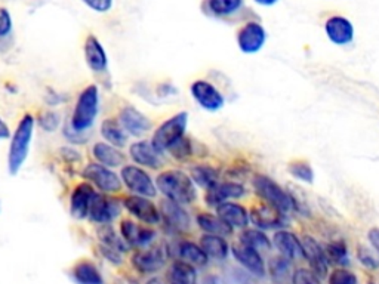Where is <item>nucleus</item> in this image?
Masks as SVG:
<instances>
[{
    "instance_id": "obj_1",
    "label": "nucleus",
    "mask_w": 379,
    "mask_h": 284,
    "mask_svg": "<svg viewBox=\"0 0 379 284\" xmlns=\"http://www.w3.org/2000/svg\"><path fill=\"white\" fill-rule=\"evenodd\" d=\"M156 187L164 197L178 205H190L197 198L191 176L181 171L162 172L156 179Z\"/></svg>"
},
{
    "instance_id": "obj_2",
    "label": "nucleus",
    "mask_w": 379,
    "mask_h": 284,
    "mask_svg": "<svg viewBox=\"0 0 379 284\" xmlns=\"http://www.w3.org/2000/svg\"><path fill=\"white\" fill-rule=\"evenodd\" d=\"M33 129H35V119L30 114H26L18 127H16L11 145H9V154H8V168L11 175H16L20 172L21 166L24 164L28 149H30V142L33 138Z\"/></svg>"
},
{
    "instance_id": "obj_3",
    "label": "nucleus",
    "mask_w": 379,
    "mask_h": 284,
    "mask_svg": "<svg viewBox=\"0 0 379 284\" xmlns=\"http://www.w3.org/2000/svg\"><path fill=\"white\" fill-rule=\"evenodd\" d=\"M254 188L264 202L277 209L280 213L285 215L298 209L296 200L270 176L256 175L254 178Z\"/></svg>"
},
{
    "instance_id": "obj_4",
    "label": "nucleus",
    "mask_w": 379,
    "mask_h": 284,
    "mask_svg": "<svg viewBox=\"0 0 379 284\" xmlns=\"http://www.w3.org/2000/svg\"><path fill=\"white\" fill-rule=\"evenodd\" d=\"M98 104H100V96H98V88L94 85L88 86L79 95L72 117V127L74 132H86L92 127L98 115Z\"/></svg>"
},
{
    "instance_id": "obj_5",
    "label": "nucleus",
    "mask_w": 379,
    "mask_h": 284,
    "mask_svg": "<svg viewBox=\"0 0 379 284\" xmlns=\"http://www.w3.org/2000/svg\"><path fill=\"white\" fill-rule=\"evenodd\" d=\"M188 125V113L181 111L166 122H163L157 130L154 132L152 145L157 149L159 153L166 152L172 145H175L179 140H183L186 135Z\"/></svg>"
},
{
    "instance_id": "obj_6",
    "label": "nucleus",
    "mask_w": 379,
    "mask_h": 284,
    "mask_svg": "<svg viewBox=\"0 0 379 284\" xmlns=\"http://www.w3.org/2000/svg\"><path fill=\"white\" fill-rule=\"evenodd\" d=\"M169 252L166 246L159 244L153 247H145L138 250V252L132 258V263L135 268L142 274H152L162 270L166 265Z\"/></svg>"
},
{
    "instance_id": "obj_7",
    "label": "nucleus",
    "mask_w": 379,
    "mask_h": 284,
    "mask_svg": "<svg viewBox=\"0 0 379 284\" xmlns=\"http://www.w3.org/2000/svg\"><path fill=\"white\" fill-rule=\"evenodd\" d=\"M120 178L125 186L132 193H135V195L152 198L157 194V187L154 186L152 176L141 168H138V166H125L122 169Z\"/></svg>"
},
{
    "instance_id": "obj_8",
    "label": "nucleus",
    "mask_w": 379,
    "mask_h": 284,
    "mask_svg": "<svg viewBox=\"0 0 379 284\" xmlns=\"http://www.w3.org/2000/svg\"><path fill=\"white\" fill-rule=\"evenodd\" d=\"M191 95L203 110L208 111H218L224 107L225 99L224 95L206 80H196L191 88Z\"/></svg>"
},
{
    "instance_id": "obj_9",
    "label": "nucleus",
    "mask_w": 379,
    "mask_h": 284,
    "mask_svg": "<svg viewBox=\"0 0 379 284\" xmlns=\"http://www.w3.org/2000/svg\"><path fill=\"white\" fill-rule=\"evenodd\" d=\"M84 176L95 183L98 190L103 193H119L122 190V181L118 174L110 171L103 164H89L84 171Z\"/></svg>"
},
{
    "instance_id": "obj_10",
    "label": "nucleus",
    "mask_w": 379,
    "mask_h": 284,
    "mask_svg": "<svg viewBox=\"0 0 379 284\" xmlns=\"http://www.w3.org/2000/svg\"><path fill=\"white\" fill-rule=\"evenodd\" d=\"M267 42V31L259 23H246L237 35V43L240 51L244 54H255Z\"/></svg>"
},
{
    "instance_id": "obj_11",
    "label": "nucleus",
    "mask_w": 379,
    "mask_h": 284,
    "mask_svg": "<svg viewBox=\"0 0 379 284\" xmlns=\"http://www.w3.org/2000/svg\"><path fill=\"white\" fill-rule=\"evenodd\" d=\"M123 205L130 215H134L135 218L148 225L160 222V210L147 197L130 195L123 200Z\"/></svg>"
},
{
    "instance_id": "obj_12",
    "label": "nucleus",
    "mask_w": 379,
    "mask_h": 284,
    "mask_svg": "<svg viewBox=\"0 0 379 284\" xmlns=\"http://www.w3.org/2000/svg\"><path fill=\"white\" fill-rule=\"evenodd\" d=\"M301 243H302L304 258L310 262L311 271L317 277H326L329 261L326 258L324 249L319 244L317 240H315V237H311V236H304Z\"/></svg>"
},
{
    "instance_id": "obj_13",
    "label": "nucleus",
    "mask_w": 379,
    "mask_h": 284,
    "mask_svg": "<svg viewBox=\"0 0 379 284\" xmlns=\"http://www.w3.org/2000/svg\"><path fill=\"white\" fill-rule=\"evenodd\" d=\"M163 218L166 224L174 231H187L190 228V215L184 210L183 205H178L171 200H163L160 205V220Z\"/></svg>"
},
{
    "instance_id": "obj_14",
    "label": "nucleus",
    "mask_w": 379,
    "mask_h": 284,
    "mask_svg": "<svg viewBox=\"0 0 379 284\" xmlns=\"http://www.w3.org/2000/svg\"><path fill=\"white\" fill-rule=\"evenodd\" d=\"M119 213H120V205L118 200L108 198L103 194H95L88 216L95 222L107 224L116 218Z\"/></svg>"
},
{
    "instance_id": "obj_15",
    "label": "nucleus",
    "mask_w": 379,
    "mask_h": 284,
    "mask_svg": "<svg viewBox=\"0 0 379 284\" xmlns=\"http://www.w3.org/2000/svg\"><path fill=\"white\" fill-rule=\"evenodd\" d=\"M244 187L237 182H218L217 186L206 190L205 202L209 206L218 208L230 198H240L244 195Z\"/></svg>"
},
{
    "instance_id": "obj_16",
    "label": "nucleus",
    "mask_w": 379,
    "mask_h": 284,
    "mask_svg": "<svg viewBox=\"0 0 379 284\" xmlns=\"http://www.w3.org/2000/svg\"><path fill=\"white\" fill-rule=\"evenodd\" d=\"M232 252H233V256L236 258V261L242 266H244V268L248 270L249 273H252L256 277L266 276V265H264V261H262L258 250L239 243V244H234L232 247Z\"/></svg>"
},
{
    "instance_id": "obj_17",
    "label": "nucleus",
    "mask_w": 379,
    "mask_h": 284,
    "mask_svg": "<svg viewBox=\"0 0 379 284\" xmlns=\"http://www.w3.org/2000/svg\"><path fill=\"white\" fill-rule=\"evenodd\" d=\"M324 30L329 40L335 45H349L354 39V27L344 16H331L324 24Z\"/></svg>"
},
{
    "instance_id": "obj_18",
    "label": "nucleus",
    "mask_w": 379,
    "mask_h": 284,
    "mask_svg": "<svg viewBox=\"0 0 379 284\" xmlns=\"http://www.w3.org/2000/svg\"><path fill=\"white\" fill-rule=\"evenodd\" d=\"M119 122L126 133L132 137H142L152 129V122L148 120V117L134 107H125L120 111Z\"/></svg>"
},
{
    "instance_id": "obj_19",
    "label": "nucleus",
    "mask_w": 379,
    "mask_h": 284,
    "mask_svg": "<svg viewBox=\"0 0 379 284\" xmlns=\"http://www.w3.org/2000/svg\"><path fill=\"white\" fill-rule=\"evenodd\" d=\"M129 154L137 164L145 166L150 169H159L162 166V159L157 149L148 141L134 142L129 148Z\"/></svg>"
},
{
    "instance_id": "obj_20",
    "label": "nucleus",
    "mask_w": 379,
    "mask_h": 284,
    "mask_svg": "<svg viewBox=\"0 0 379 284\" xmlns=\"http://www.w3.org/2000/svg\"><path fill=\"white\" fill-rule=\"evenodd\" d=\"M274 246L278 249V252L282 254L283 258L289 261H296L300 258H304L302 252V243L301 240L295 236L293 232L282 229L274 234Z\"/></svg>"
},
{
    "instance_id": "obj_21",
    "label": "nucleus",
    "mask_w": 379,
    "mask_h": 284,
    "mask_svg": "<svg viewBox=\"0 0 379 284\" xmlns=\"http://www.w3.org/2000/svg\"><path fill=\"white\" fill-rule=\"evenodd\" d=\"M94 188L89 186V183H79V186L74 188L70 200V212L77 220H84L89 213V208L92 200L95 197Z\"/></svg>"
},
{
    "instance_id": "obj_22",
    "label": "nucleus",
    "mask_w": 379,
    "mask_h": 284,
    "mask_svg": "<svg viewBox=\"0 0 379 284\" xmlns=\"http://www.w3.org/2000/svg\"><path fill=\"white\" fill-rule=\"evenodd\" d=\"M244 9L243 0H205L203 11L213 18L227 20L239 15Z\"/></svg>"
},
{
    "instance_id": "obj_23",
    "label": "nucleus",
    "mask_w": 379,
    "mask_h": 284,
    "mask_svg": "<svg viewBox=\"0 0 379 284\" xmlns=\"http://www.w3.org/2000/svg\"><path fill=\"white\" fill-rule=\"evenodd\" d=\"M249 220L259 229H273L283 224V213H280L270 205H259L252 208Z\"/></svg>"
},
{
    "instance_id": "obj_24",
    "label": "nucleus",
    "mask_w": 379,
    "mask_h": 284,
    "mask_svg": "<svg viewBox=\"0 0 379 284\" xmlns=\"http://www.w3.org/2000/svg\"><path fill=\"white\" fill-rule=\"evenodd\" d=\"M120 232L123 239L130 246H137V247H145L147 244H150L156 237V232L153 229L141 227L132 221H123L120 225Z\"/></svg>"
},
{
    "instance_id": "obj_25",
    "label": "nucleus",
    "mask_w": 379,
    "mask_h": 284,
    "mask_svg": "<svg viewBox=\"0 0 379 284\" xmlns=\"http://www.w3.org/2000/svg\"><path fill=\"white\" fill-rule=\"evenodd\" d=\"M217 216L232 228H246L249 222V213L242 205L225 202L217 208Z\"/></svg>"
},
{
    "instance_id": "obj_26",
    "label": "nucleus",
    "mask_w": 379,
    "mask_h": 284,
    "mask_svg": "<svg viewBox=\"0 0 379 284\" xmlns=\"http://www.w3.org/2000/svg\"><path fill=\"white\" fill-rule=\"evenodd\" d=\"M85 59L86 64L89 65V69L95 73H103L107 70V54L104 51L103 45L100 43L95 36H88L86 42H85Z\"/></svg>"
},
{
    "instance_id": "obj_27",
    "label": "nucleus",
    "mask_w": 379,
    "mask_h": 284,
    "mask_svg": "<svg viewBox=\"0 0 379 284\" xmlns=\"http://www.w3.org/2000/svg\"><path fill=\"white\" fill-rule=\"evenodd\" d=\"M94 157L106 168H119L125 163V154L119 152V148L106 142H96L92 148Z\"/></svg>"
},
{
    "instance_id": "obj_28",
    "label": "nucleus",
    "mask_w": 379,
    "mask_h": 284,
    "mask_svg": "<svg viewBox=\"0 0 379 284\" xmlns=\"http://www.w3.org/2000/svg\"><path fill=\"white\" fill-rule=\"evenodd\" d=\"M197 225L200 227L206 234L220 237H228L233 234V228L227 225L220 216H213L210 213H200L197 215Z\"/></svg>"
},
{
    "instance_id": "obj_29",
    "label": "nucleus",
    "mask_w": 379,
    "mask_h": 284,
    "mask_svg": "<svg viewBox=\"0 0 379 284\" xmlns=\"http://www.w3.org/2000/svg\"><path fill=\"white\" fill-rule=\"evenodd\" d=\"M101 135L104 137L107 144L116 148H122L128 144V133L118 120L107 119L106 122H103Z\"/></svg>"
},
{
    "instance_id": "obj_30",
    "label": "nucleus",
    "mask_w": 379,
    "mask_h": 284,
    "mask_svg": "<svg viewBox=\"0 0 379 284\" xmlns=\"http://www.w3.org/2000/svg\"><path fill=\"white\" fill-rule=\"evenodd\" d=\"M191 179L199 187L209 190L220 182V171L208 164L194 166V168L191 169Z\"/></svg>"
},
{
    "instance_id": "obj_31",
    "label": "nucleus",
    "mask_w": 379,
    "mask_h": 284,
    "mask_svg": "<svg viewBox=\"0 0 379 284\" xmlns=\"http://www.w3.org/2000/svg\"><path fill=\"white\" fill-rule=\"evenodd\" d=\"M200 247L208 258L213 259H225L228 255V244L224 237L212 236V234H205L200 239Z\"/></svg>"
},
{
    "instance_id": "obj_32",
    "label": "nucleus",
    "mask_w": 379,
    "mask_h": 284,
    "mask_svg": "<svg viewBox=\"0 0 379 284\" xmlns=\"http://www.w3.org/2000/svg\"><path fill=\"white\" fill-rule=\"evenodd\" d=\"M197 274L194 266L184 262L175 261L169 270V284H196Z\"/></svg>"
},
{
    "instance_id": "obj_33",
    "label": "nucleus",
    "mask_w": 379,
    "mask_h": 284,
    "mask_svg": "<svg viewBox=\"0 0 379 284\" xmlns=\"http://www.w3.org/2000/svg\"><path fill=\"white\" fill-rule=\"evenodd\" d=\"M178 254L181 259L193 266H203L208 263V255L203 252V249L193 242L179 243Z\"/></svg>"
},
{
    "instance_id": "obj_34",
    "label": "nucleus",
    "mask_w": 379,
    "mask_h": 284,
    "mask_svg": "<svg viewBox=\"0 0 379 284\" xmlns=\"http://www.w3.org/2000/svg\"><path fill=\"white\" fill-rule=\"evenodd\" d=\"M240 243L244 246H249L258 252H268L271 249V242L268 237L259 229H246L242 232Z\"/></svg>"
},
{
    "instance_id": "obj_35",
    "label": "nucleus",
    "mask_w": 379,
    "mask_h": 284,
    "mask_svg": "<svg viewBox=\"0 0 379 284\" xmlns=\"http://www.w3.org/2000/svg\"><path fill=\"white\" fill-rule=\"evenodd\" d=\"M74 280L77 284H103V277L95 268V265L89 262L79 263L73 271Z\"/></svg>"
},
{
    "instance_id": "obj_36",
    "label": "nucleus",
    "mask_w": 379,
    "mask_h": 284,
    "mask_svg": "<svg viewBox=\"0 0 379 284\" xmlns=\"http://www.w3.org/2000/svg\"><path fill=\"white\" fill-rule=\"evenodd\" d=\"M324 254H326L327 261H331L334 263H339V265L349 263V250H347V246H345L342 242L329 243L324 247Z\"/></svg>"
},
{
    "instance_id": "obj_37",
    "label": "nucleus",
    "mask_w": 379,
    "mask_h": 284,
    "mask_svg": "<svg viewBox=\"0 0 379 284\" xmlns=\"http://www.w3.org/2000/svg\"><path fill=\"white\" fill-rule=\"evenodd\" d=\"M289 172L293 178H296L298 181L307 182V183H312L315 182V172H312L311 166L307 161H293L289 164Z\"/></svg>"
},
{
    "instance_id": "obj_38",
    "label": "nucleus",
    "mask_w": 379,
    "mask_h": 284,
    "mask_svg": "<svg viewBox=\"0 0 379 284\" xmlns=\"http://www.w3.org/2000/svg\"><path fill=\"white\" fill-rule=\"evenodd\" d=\"M100 237L101 242L104 243V247L113 249L116 250V252H126V244L116 236V232L113 231L111 227H104L103 229H100Z\"/></svg>"
},
{
    "instance_id": "obj_39",
    "label": "nucleus",
    "mask_w": 379,
    "mask_h": 284,
    "mask_svg": "<svg viewBox=\"0 0 379 284\" xmlns=\"http://www.w3.org/2000/svg\"><path fill=\"white\" fill-rule=\"evenodd\" d=\"M327 284H357V277L349 270L338 268L329 276Z\"/></svg>"
},
{
    "instance_id": "obj_40",
    "label": "nucleus",
    "mask_w": 379,
    "mask_h": 284,
    "mask_svg": "<svg viewBox=\"0 0 379 284\" xmlns=\"http://www.w3.org/2000/svg\"><path fill=\"white\" fill-rule=\"evenodd\" d=\"M169 152L172 153L174 157L179 159V160H184L187 157H190L193 154V145L190 142V140H187L186 137L183 140H179L175 145H172L169 148Z\"/></svg>"
},
{
    "instance_id": "obj_41",
    "label": "nucleus",
    "mask_w": 379,
    "mask_h": 284,
    "mask_svg": "<svg viewBox=\"0 0 379 284\" xmlns=\"http://www.w3.org/2000/svg\"><path fill=\"white\" fill-rule=\"evenodd\" d=\"M292 284H320V281L311 270L298 268L292 276Z\"/></svg>"
},
{
    "instance_id": "obj_42",
    "label": "nucleus",
    "mask_w": 379,
    "mask_h": 284,
    "mask_svg": "<svg viewBox=\"0 0 379 284\" xmlns=\"http://www.w3.org/2000/svg\"><path fill=\"white\" fill-rule=\"evenodd\" d=\"M12 31V16L6 8H0V39H5Z\"/></svg>"
},
{
    "instance_id": "obj_43",
    "label": "nucleus",
    "mask_w": 379,
    "mask_h": 284,
    "mask_svg": "<svg viewBox=\"0 0 379 284\" xmlns=\"http://www.w3.org/2000/svg\"><path fill=\"white\" fill-rule=\"evenodd\" d=\"M289 266H290V261L286 258H274L270 263V271L274 277H282L286 276V273L289 271Z\"/></svg>"
},
{
    "instance_id": "obj_44",
    "label": "nucleus",
    "mask_w": 379,
    "mask_h": 284,
    "mask_svg": "<svg viewBox=\"0 0 379 284\" xmlns=\"http://www.w3.org/2000/svg\"><path fill=\"white\" fill-rule=\"evenodd\" d=\"M39 123H40V126H42L45 130L54 132V130L58 127V125H60V115H58L57 113L47 111V113H45V114L40 115Z\"/></svg>"
},
{
    "instance_id": "obj_45",
    "label": "nucleus",
    "mask_w": 379,
    "mask_h": 284,
    "mask_svg": "<svg viewBox=\"0 0 379 284\" xmlns=\"http://www.w3.org/2000/svg\"><path fill=\"white\" fill-rule=\"evenodd\" d=\"M357 255H358L360 262L363 263V265H366L368 268H378V266H379V261L373 256V254L370 252V250H369L368 247H365V246H358V252H357Z\"/></svg>"
},
{
    "instance_id": "obj_46",
    "label": "nucleus",
    "mask_w": 379,
    "mask_h": 284,
    "mask_svg": "<svg viewBox=\"0 0 379 284\" xmlns=\"http://www.w3.org/2000/svg\"><path fill=\"white\" fill-rule=\"evenodd\" d=\"M86 6H89L95 12H108L113 6V0H81Z\"/></svg>"
},
{
    "instance_id": "obj_47",
    "label": "nucleus",
    "mask_w": 379,
    "mask_h": 284,
    "mask_svg": "<svg viewBox=\"0 0 379 284\" xmlns=\"http://www.w3.org/2000/svg\"><path fill=\"white\" fill-rule=\"evenodd\" d=\"M368 239L372 244V247L379 254V228H372L368 232Z\"/></svg>"
},
{
    "instance_id": "obj_48",
    "label": "nucleus",
    "mask_w": 379,
    "mask_h": 284,
    "mask_svg": "<svg viewBox=\"0 0 379 284\" xmlns=\"http://www.w3.org/2000/svg\"><path fill=\"white\" fill-rule=\"evenodd\" d=\"M9 135H11V132H9L8 125L2 119H0V140H6V138H9Z\"/></svg>"
},
{
    "instance_id": "obj_49",
    "label": "nucleus",
    "mask_w": 379,
    "mask_h": 284,
    "mask_svg": "<svg viewBox=\"0 0 379 284\" xmlns=\"http://www.w3.org/2000/svg\"><path fill=\"white\" fill-rule=\"evenodd\" d=\"M203 284H224V281L217 276H209L205 278Z\"/></svg>"
},
{
    "instance_id": "obj_50",
    "label": "nucleus",
    "mask_w": 379,
    "mask_h": 284,
    "mask_svg": "<svg viewBox=\"0 0 379 284\" xmlns=\"http://www.w3.org/2000/svg\"><path fill=\"white\" fill-rule=\"evenodd\" d=\"M255 2L262 5V6H271V5H274L277 2V0H255Z\"/></svg>"
},
{
    "instance_id": "obj_51",
    "label": "nucleus",
    "mask_w": 379,
    "mask_h": 284,
    "mask_svg": "<svg viewBox=\"0 0 379 284\" xmlns=\"http://www.w3.org/2000/svg\"><path fill=\"white\" fill-rule=\"evenodd\" d=\"M147 284H166L162 278H152Z\"/></svg>"
},
{
    "instance_id": "obj_52",
    "label": "nucleus",
    "mask_w": 379,
    "mask_h": 284,
    "mask_svg": "<svg viewBox=\"0 0 379 284\" xmlns=\"http://www.w3.org/2000/svg\"><path fill=\"white\" fill-rule=\"evenodd\" d=\"M370 284H373V283H370Z\"/></svg>"
}]
</instances>
